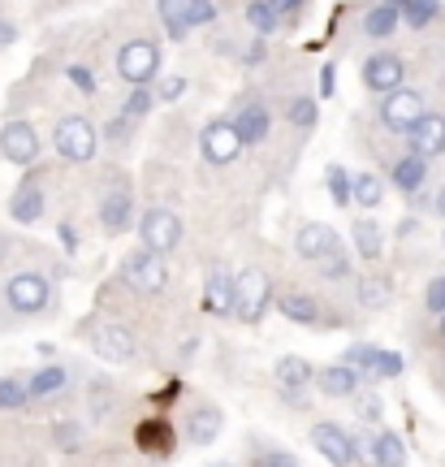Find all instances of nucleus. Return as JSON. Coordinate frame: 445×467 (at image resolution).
<instances>
[{
    "mask_svg": "<svg viewBox=\"0 0 445 467\" xmlns=\"http://www.w3.org/2000/svg\"><path fill=\"white\" fill-rule=\"evenodd\" d=\"M268 299H273V285H268V277L260 273V268H243L238 277H233V299H230V312L238 320H247V325H255V320L264 317Z\"/></svg>",
    "mask_w": 445,
    "mask_h": 467,
    "instance_id": "nucleus-1",
    "label": "nucleus"
},
{
    "mask_svg": "<svg viewBox=\"0 0 445 467\" xmlns=\"http://www.w3.org/2000/svg\"><path fill=\"white\" fill-rule=\"evenodd\" d=\"M96 143H99V134L87 117L74 113V117H61V121H57V151H61L66 161L87 165V161L96 156Z\"/></svg>",
    "mask_w": 445,
    "mask_h": 467,
    "instance_id": "nucleus-2",
    "label": "nucleus"
},
{
    "mask_svg": "<svg viewBox=\"0 0 445 467\" xmlns=\"http://www.w3.org/2000/svg\"><path fill=\"white\" fill-rule=\"evenodd\" d=\"M117 74L134 87H148L156 74H160V48L148 44V39H134L126 48L117 52Z\"/></svg>",
    "mask_w": 445,
    "mask_h": 467,
    "instance_id": "nucleus-3",
    "label": "nucleus"
},
{
    "mask_svg": "<svg viewBox=\"0 0 445 467\" xmlns=\"http://www.w3.org/2000/svg\"><path fill=\"white\" fill-rule=\"evenodd\" d=\"M126 282L134 290H143V295H160L169 282V268H165V255H156V251L139 247L126 255Z\"/></svg>",
    "mask_w": 445,
    "mask_h": 467,
    "instance_id": "nucleus-4",
    "label": "nucleus"
},
{
    "mask_svg": "<svg viewBox=\"0 0 445 467\" xmlns=\"http://www.w3.org/2000/svg\"><path fill=\"white\" fill-rule=\"evenodd\" d=\"M5 299H9L14 312L35 317V312H44V307H48L52 290H48V282H44L39 273H17V277H9V285H5Z\"/></svg>",
    "mask_w": 445,
    "mask_h": 467,
    "instance_id": "nucleus-5",
    "label": "nucleus"
},
{
    "mask_svg": "<svg viewBox=\"0 0 445 467\" xmlns=\"http://www.w3.org/2000/svg\"><path fill=\"white\" fill-rule=\"evenodd\" d=\"M139 234H143V247L156 251V255H169V251L181 243V221L169 213V208H151L139 221Z\"/></svg>",
    "mask_w": 445,
    "mask_h": 467,
    "instance_id": "nucleus-6",
    "label": "nucleus"
},
{
    "mask_svg": "<svg viewBox=\"0 0 445 467\" xmlns=\"http://www.w3.org/2000/svg\"><path fill=\"white\" fill-rule=\"evenodd\" d=\"M424 117V96L419 91H407V87H394V91H385V104H380V121L389 126V130H411L415 121Z\"/></svg>",
    "mask_w": 445,
    "mask_h": 467,
    "instance_id": "nucleus-7",
    "label": "nucleus"
},
{
    "mask_svg": "<svg viewBox=\"0 0 445 467\" xmlns=\"http://www.w3.org/2000/svg\"><path fill=\"white\" fill-rule=\"evenodd\" d=\"M91 347H96L99 359H109V364H126L134 359V334L126 325H109V320H96L91 325Z\"/></svg>",
    "mask_w": 445,
    "mask_h": 467,
    "instance_id": "nucleus-8",
    "label": "nucleus"
},
{
    "mask_svg": "<svg viewBox=\"0 0 445 467\" xmlns=\"http://www.w3.org/2000/svg\"><path fill=\"white\" fill-rule=\"evenodd\" d=\"M238 151H243V139L233 130V121H225V117L208 121V130H203V156H208L212 165H233Z\"/></svg>",
    "mask_w": 445,
    "mask_h": 467,
    "instance_id": "nucleus-9",
    "label": "nucleus"
},
{
    "mask_svg": "<svg viewBox=\"0 0 445 467\" xmlns=\"http://www.w3.org/2000/svg\"><path fill=\"white\" fill-rule=\"evenodd\" d=\"M0 151H5L9 165H35V156H39V134H35L26 121H9V126L0 130Z\"/></svg>",
    "mask_w": 445,
    "mask_h": 467,
    "instance_id": "nucleus-10",
    "label": "nucleus"
},
{
    "mask_svg": "<svg viewBox=\"0 0 445 467\" xmlns=\"http://www.w3.org/2000/svg\"><path fill=\"white\" fill-rule=\"evenodd\" d=\"M312 441H316V451L325 454L333 467H350V463H355V441L347 437V429H342V424H329V420H325V424H316Z\"/></svg>",
    "mask_w": 445,
    "mask_h": 467,
    "instance_id": "nucleus-11",
    "label": "nucleus"
},
{
    "mask_svg": "<svg viewBox=\"0 0 445 467\" xmlns=\"http://www.w3.org/2000/svg\"><path fill=\"white\" fill-rule=\"evenodd\" d=\"M402 74H407V61L394 57V52H377V57L363 61V83L372 87V91H380V96L402 87Z\"/></svg>",
    "mask_w": 445,
    "mask_h": 467,
    "instance_id": "nucleus-12",
    "label": "nucleus"
},
{
    "mask_svg": "<svg viewBox=\"0 0 445 467\" xmlns=\"http://www.w3.org/2000/svg\"><path fill=\"white\" fill-rule=\"evenodd\" d=\"M407 139H411L415 156H424V161H429V156H441V151H445V117L424 113L411 130H407Z\"/></svg>",
    "mask_w": 445,
    "mask_h": 467,
    "instance_id": "nucleus-13",
    "label": "nucleus"
},
{
    "mask_svg": "<svg viewBox=\"0 0 445 467\" xmlns=\"http://www.w3.org/2000/svg\"><path fill=\"white\" fill-rule=\"evenodd\" d=\"M333 247H337V234H333L325 221H307V225L295 234V251L303 260H320V255H329Z\"/></svg>",
    "mask_w": 445,
    "mask_h": 467,
    "instance_id": "nucleus-14",
    "label": "nucleus"
},
{
    "mask_svg": "<svg viewBox=\"0 0 445 467\" xmlns=\"http://www.w3.org/2000/svg\"><path fill=\"white\" fill-rule=\"evenodd\" d=\"M347 364H359V368H367V372H377V377H398V372H402V355L377 350V347H350Z\"/></svg>",
    "mask_w": 445,
    "mask_h": 467,
    "instance_id": "nucleus-15",
    "label": "nucleus"
},
{
    "mask_svg": "<svg viewBox=\"0 0 445 467\" xmlns=\"http://www.w3.org/2000/svg\"><path fill=\"white\" fill-rule=\"evenodd\" d=\"M221 424H225V416H221V407H195L191 411V420H186V437L195 441V446H208V441H216L221 437Z\"/></svg>",
    "mask_w": 445,
    "mask_h": 467,
    "instance_id": "nucleus-16",
    "label": "nucleus"
},
{
    "mask_svg": "<svg viewBox=\"0 0 445 467\" xmlns=\"http://www.w3.org/2000/svg\"><path fill=\"white\" fill-rule=\"evenodd\" d=\"M316 381H320V389H325L329 399H350V394L359 389V372L350 364H333V368H325V372H316Z\"/></svg>",
    "mask_w": 445,
    "mask_h": 467,
    "instance_id": "nucleus-17",
    "label": "nucleus"
},
{
    "mask_svg": "<svg viewBox=\"0 0 445 467\" xmlns=\"http://www.w3.org/2000/svg\"><path fill=\"white\" fill-rule=\"evenodd\" d=\"M9 217L22 221V225H31V221L44 217V191L35 182H22L14 191V203H9Z\"/></svg>",
    "mask_w": 445,
    "mask_h": 467,
    "instance_id": "nucleus-18",
    "label": "nucleus"
},
{
    "mask_svg": "<svg viewBox=\"0 0 445 467\" xmlns=\"http://www.w3.org/2000/svg\"><path fill=\"white\" fill-rule=\"evenodd\" d=\"M233 130H238V139H243V148H247V143H264L268 109H264V104H247L243 113L233 117Z\"/></svg>",
    "mask_w": 445,
    "mask_h": 467,
    "instance_id": "nucleus-19",
    "label": "nucleus"
},
{
    "mask_svg": "<svg viewBox=\"0 0 445 467\" xmlns=\"http://www.w3.org/2000/svg\"><path fill=\"white\" fill-rule=\"evenodd\" d=\"M99 221H104V230L109 234H121L126 230V221H130V191H109V200L99 208Z\"/></svg>",
    "mask_w": 445,
    "mask_h": 467,
    "instance_id": "nucleus-20",
    "label": "nucleus"
},
{
    "mask_svg": "<svg viewBox=\"0 0 445 467\" xmlns=\"http://www.w3.org/2000/svg\"><path fill=\"white\" fill-rule=\"evenodd\" d=\"M277 381L285 385V389H303V385L316 381V368L303 359V355H285V359H277Z\"/></svg>",
    "mask_w": 445,
    "mask_h": 467,
    "instance_id": "nucleus-21",
    "label": "nucleus"
},
{
    "mask_svg": "<svg viewBox=\"0 0 445 467\" xmlns=\"http://www.w3.org/2000/svg\"><path fill=\"white\" fill-rule=\"evenodd\" d=\"M424 178H429V165H424V156H402L394 165V186L398 191H419L424 186Z\"/></svg>",
    "mask_w": 445,
    "mask_h": 467,
    "instance_id": "nucleus-22",
    "label": "nucleus"
},
{
    "mask_svg": "<svg viewBox=\"0 0 445 467\" xmlns=\"http://www.w3.org/2000/svg\"><path fill=\"white\" fill-rule=\"evenodd\" d=\"M372 459H377V467H407V446H402V437L380 433L377 441H372Z\"/></svg>",
    "mask_w": 445,
    "mask_h": 467,
    "instance_id": "nucleus-23",
    "label": "nucleus"
},
{
    "mask_svg": "<svg viewBox=\"0 0 445 467\" xmlns=\"http://www.w3.org/2000/svg\"><path fill=\"white\" fill-rule=\"evenodd\" d=\"M380 200H385V182H380L377 173H359V178H350V203L377 208Z\"/></svg>",
    "mask_w": 445,
    "mask_h": 467,
    "instance_id": "nucleus-24",
    "label": "nucleus"
},
{
    "mask_svg": "<svg viewBox=\"0 0 445 467\" xmlns=\"http://www.w3.org/2000/svg\"><path fill=\"white\" fill-rule=\"evenodd\" d=\"M398 22H402V14H398L394 5H377L372 14L363 17V31L372 35V39H385V35L398 31Z\"/></svg>",
    "mask_w": 445,
    "mask_h": 467,
    "instance_id": "nucleus-25",
    "label": "nucleus"
},
{
    "mask_svg": "<svg viewBox=\"0 0 445 467\" xmlns=\"http://www.w3.org/2000/svg\"><path fill=\"white\" fill-rule=\"evenodd\" d=\"M139 446L148 454H165L169 451V441H173V433H169V424L165 420H148V424H139Z\"/></svg>",
    "mask_w": 445,
    "mask_h": 467,
    "instance_id": "nucleus-26",
    "label": "nucleus"
},
{
    "mask_svg": "<svg viewBox=\"0 0 445 467\" xmlns=\"http://www.w3.org/2000/svg\"><path fill=\"white\" fill-rule=\"evenodd\" d=\"M57 389H66V368H44L26 381V399H44V394H57Z\"/></svg>",
    "mask_w": 445,
    "mask_h": 467,
    "instance_id": "nucleus-27",
    "label": "nucleus"
},
{
    "mask_svg": "<svg viewBox=\"0 0 445 467\" xmlns=\"http://www.w3.org/2000/svg\"><path fill=\"white\" fill-rule=\"evenodd\" d=\"M355 251H359L363 260H377L380 255V225L377 221H355Z\"/></svg>",
    "mask_w": 445,
    "mask_h": 467,
    "instance_id": "nucleus-28",
    "label": "nucleus"
},
{
    "mask_svg": "<svg viewBox=\"0 0 445 467\" xmlns=\"http://www.w3.org/2000/svg\"><path fill=\"white\" fill-rule=\"evenodd\" d=\"M281 307V317L285 320H298V325H316V299H307V295H285V299L277 303Z\"/></svg>",
    "mask_w": 445,
    "mask_h": 467,
    "instance_id": "nucleus-29",
    "label": "nucleus"
},
{
    "mask_svg": "<svg viewBox=\"0 0 445 467\" xmlns=\"http://www.w3.org/2000/svg\"><path fill=\"white\" fill-rule=\"evenodd\" d=\"M160 17L169 26V39H186V0H160Z\"/></svg>",
    "mask_w": 445,
    "mask_h": 467,
    "instance_id": "nucleus-30",
    "label": "nucleus"
},
{
    "mask_svg": "<svg viewBox=\"0 0 445 467\" xmlns=\"http://www.w3.org/2000/svg\"><path fill=\"white\" fill-rule=\"evenodd\" d=\"M230 299H233V282L225 268H216L212 282H208V303H212L216 312H230Z\"/></svg>",
    "mask_w": 445,
    "mask_h": 467,
    "instance_id": "nucleus-31",
    "label": "nucleus"
},
{
    "mask_svg": "<svg viewBox=\"0 0 445 467\" xmlns=\"http://www.w3.org/2000/svg\"><path fill=\"white\" fill-rule=\"evenodd\" d=\"M247 22L260 35H273V31H277V14H273V5H268V0H251V5H247Z\"/></svg>",
    "mask_w": 445,
    "mask_h": 467,
    "instance_id": "nucleus-32",
    "label": "nucleus"
},
{
    "mask_svg": "<svg viewBox=\"0 0 445 467\" xmlns=\"http://www.w3.org/2000/svg\"><path fill=\"white\" fill-rule=\"evenodd\" d=\"M437 14H441V5H437V0H407V9H402L407 26H429Z\"/></svg>",
    "mask_w": 445,
    "mask_h": 467,
    "instance_id": "nucleus-33",
    "label": "nucleus"
},
{
    "mask_svg": "<svg viewBox=\"0 0 445 467\" xmlns=\"http://www.w3.org/2000/svg\"><path fill=\"white\" fill-rule=\"evenodd\" d=\"M22 407H26V385L5 377L0 381V411H22Z\"/></svg>",
    "mask_w": 445,
    "mask_h": 467,
    "instance_id": "nucleus-34",
    "label": "nucleus"
},
{
    "mask_svg": "<svg viewBox=\"0 0 445 467\" xmlns=\"http://www.w3.org/2000/svg\"><path fill=\"white\" fill-rule=\"evenodd\" d=\"M325 186H329L333 203H350V173L342 165H329V178H325Z\"/></svg>",
    "mask_w": 445,
    "mask_h": 467,
    "instance_id": "nucleus-35",
    "label": "nucleus"
},
{
    "mask_svg": "<svg viewBox=\"0 0 445 467\" xmlns=\"http://www.w3.org/2000/svg\"><path fill=\"white\" fill-rule=\"evenodd\" d=\"M290 121H295L298 130L316 126V100H312V96H298V100L290 104Z\"/></svg>",
    "mask_w": 445,
    "mask_h": 467,
    "instance_id": "nucleus-36",
    "label": "nucleus"
},
{
    "mask_svg": "<svg viewBox=\"0 0 445 467\" xmlns=\"http://www.w3.org/2000/svg\"><path fill=\"white\" fill-rule=\"evenodd\" d=\"M151 109V91L148 87H134L130 91V100H126V109H121V117H126V121H134V117H143Z\"/></svg>",
    "mask_w": 445,
    "mask_h": 467,
    "instance_id": "nucleus-37",
    "label": "nucleus"
},
{
    "mask_svg": "<svg viewBox=\"0 0 445 467\" xmlns=\"http://www.w3.org/2000/svg\"><path fill=\"white\" fill-rule=\"evenodd\" d=\"M320 260H325V277H333V282L350 273V260H347V251H342V247H333L329 255H320Z\"/></svg>",
    "mask_w": 445,
    "mask_h": 467,
    "instance_id": "nucleus-38",
    "label": "nucleus"
},
{
    "mask_svg": "<svg viewBox=\"0 0 445 467\" xmlns=\"http://www.w3.org/2000/svg\"><path fill=\"white\" fill-rule=\"evenodd\" d=\"M212 0H186V26H203V22H212Z\"/></svg>",
    "mask_w": 445,
    "mask_h": 467,
    "instance_id": "nucleus-39",
    "label": "nucleus"
},
{
    "mask_svg": "<svg viewBox=\"0 0 445 467\" xmlns=\"http://www.w3.org/2000/svg\"><path fill=\"white\" fill-rule=\"evenodd\" d=\"M57 446H61V451H78V446H83V429H78V424H57Z\"/></svg>",
    "mask_w": 445,
    "mask_h": 467,
    "instance_id": "nucleus-40",
    "label": "nucleus"
},
{
    "mask_svg": "<svg viewBox=\"0 0 445 467\" xmlns=\"http://www.w3.org/2000/svg\"><path fill=\"white\" fill-rule=\"evenodd\" d=\"M69 83L78 87V91H87V96H91V91H96V74H91L87 66H69Z\"/></svg>",
    "mask_w": 445,
    "mask_h": 467,
    "instance_id": "nucleus-41",
    "label": "nucleus"
},
{
    "mask_svg": "<svg viewBox=\"0 0 445 467\" xmlns=\"http://www.w3.org/2000/svg\"><path fill=\"white\" fill-rule=\"evenodd\" d=\"M429 307L432 312H445V277H437V282L429 285Z\"/></svg>",
    "mask_w": 445,
    "mask_h": 467,
    "instance_id": "nucleus-42",
    "label": "nucleus"
},
{
    "mask_svg": "<svg viewBox=\"0 0 445 467\" xmlns=\"http://www.w3.org/2000/svg\"><path fill=\"white\" fill-rule=\"evenodd\" d=\"M181 91H186V78H178V74H173V78H165V83H160V100H178Z\"/></svg>",
    "mask_w": 445,
    "mask_h": 467,
    "instance_id": "nucleus-43",
    "label": "nucleus"
},
{
    "mask_svg": "<svg viewBox=\"0 0 445 467\" xmlns=\"http://www.w3.org/2000/svg\"><path fill=\"white\" fill-rule=\"evenodd\" d=\"M268 5H273V14L277 17H295L298 9H303V0H268Z\"/></svg>",
    "mask_w": 445,
    "mask_h": 467,
    "instance_id": "nucleus-44",
    "label": "nucleus"
},
{
    "mask_svg": "<svg viewBox=\"0 0 445 467\" xmlns=\"http://www.w3.org/2000/svg\"><path fill=\"white\" fill-rule=\"evenodd\" d=\"M264 467H298V459H295V454L268 451V454H264Z\"/></svg>",
    "mask_w": 445,
    "mask_h": 467,
    "instance_id": "nucleus-45",
    "label": "nucleus"
},
{
    "mask_svg": "<svg viewBox=\"0 0 445 467\" xmlns=\"http://www.w3.org/2000/svg\"><path fill=\"white\" fill-rule=\"evenodd\" d=\"M333 87H337V69L325 66L320 69V96H333Z\"/></svg>",
    "mask_w": 445,
    "mask_h": 467,
    "instance_id": "nucleus-46",
    "label": "nucleus"
},
{
    "mask_svg": "<svg viewBox=\"0 0 445 467\" xmlns=\"http://www.w3.org/2000/svg\"><path fill=\"white\" fill-rule=\"evenodd\" d=\"M359 416H363V420H377V416H380V402L372 399V394H367V399L359 402Z\"/></svg>",
    "mask_w": 445,
    "mask_h": 467,
    "instance_id": "nucleus-47",
    "label": "nucleus"
},
{
    "mask_svg": "<svg viewBox=\"0 0 445 467\" xmlns=\"http://www.w3.org/2000/svg\"><path fill=\"white\" fill-rule=\"evenodd\" d=\"M260 61H264V39H255L247 48V66H260Z\"/></svg>",
    "mask_w": 445,
    "mask_h": 467,
    "instance_id": "nucleus-48",
    "label": "nucleus"
},
{
    "mask_svg": "<svg viewBox=\"0 0 445 467\" xmlns=\"http://www.w3.org/2000/svg\"><path fill=\"white\" fill-rule=\"evenodd\" d=\"M363 299H385V285H380V282H363Z\"/></svg>",
    "mask_w": 445,
    "mask_h": 467,
    "instance_id": "nucleus-49",
    "label": "nucleus"
},
{
    "mask_svg": "<svg viewBox=\"0 0 445 467\" xmlns=\"http://www.w3.org/2000/svg\"><path fill=\"white\" fill-rule=\"evenodd\" d=\"M14 26H9V22H5V17H0V48H5V44H14Z\"/></svg>",
    "mask_w": 445,
    "mask_h": 467,
    "instance_id": "nucleus-50",
    "label": "nucleus"
},
{
    "mask_svg": "<svg viewBox=\"0 0 445 467\" xmlns=\"http://www.w3.org/2000/svg\"><path fill=\"white\" fill-rule=\"evenodd\" d=\"M437 217H445V191L437 195Z\"/></svg>",
    "mask_w": 445,
    "mask_h": 467,
    "instance_id": "nucleus-51",
    "label": "nucleus"
},
{
    "mask_svg": "<svg viewBox=\"0 0 445 467\" xmlns=\"http://www.w3.org/2000/svg\"><path fill=\"white\" fill-rule=\"evenodd\" d=\"M441 337H445V312H441Z\"/></svg>",
    "mask_w": 445,
    "mask_h": 467,
    "instance_id": "nucleus-52",
    "label": "nucleus"
},
{
    "mask_svg": "<svg viewBox=\"0 0 445 467\" xmlns=\"http://www.w3.org/2000/svg\"><path fill=\"white\" fill-rule=\"evenodd\" d=\"M212 467H230V463H212Z\"/></svg>",
    "mask_w": 445,
    "mask_h": 467,
    "instance_id": "nucleus-53",
    "label": "nucleus"
}]
</instances>
